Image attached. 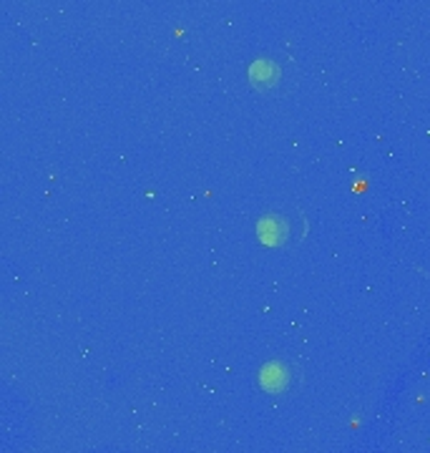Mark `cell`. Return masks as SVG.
Wrapping results in <instances>:
<instances>
[{
    "label": "cell",
    "mask_w": 430,
    "mask_h": 453,
    "mask_svg": "<svg viewBox=\"0 0 430 453\" xmlns=\"http://www.w3.org/2000/svg\"><path fill=\"white\" fill-rule=\"evenodd\" d=\"M257 234H259L262 244H267V247H282L292 234V225L282 214H267V217L259 219Z\"/></svg>",
    "instance_id": "obj_1"
},
{
    "label": "cell",
    "mask_w": 430,
    "mask_h": 453,
    "mask_svg": "<svg viewBox=\"0 0 430 453\" xmlns=\"http://www.w3.org/2000/svg\"><path fill=\"white\" fill-rule=\"evenodd\" d=\"M259 386L267 393H285L292 386V368L287 363L272 360L259 371Z\"/></svg>",
    "instance_id": "obj_2"
},
{
    "label": "cell",
    "mask_w": 430,
    "mask_h": 453,
    "mask_svg": "<svg viewBox=\"0 0 430 453\" xmlns=\"http://www.w3.org/2000/svg\"><path fill=\"white\" fill-rule=\"evenodd\" d=\"M280 65L270 61V58H257L255 64L250 65V83L255 86V88H272V86H277L280 81Z\"/></svg>",
    "instance_id": "obj_3"
}]
</instances>
